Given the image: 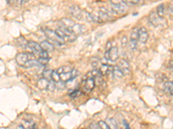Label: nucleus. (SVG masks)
<instances>
[{
  "label": "nucleus",
  "mask_w": 173,
  "mask_h": 129,
  "mask_svg": "<svg viewBox=\"0 0 173 129\" xmlns=\"http://www.w3.org/2000/svg\"><path fill=\"white\" fill-rule=\"evenodd\" d=\"M55 90H56V82H54V81L51 79V80H50V83H49L47 90L50 91V92H53Z\"/></svg>",
  "instance_id": "473e14b6"
},
{
  "label": "nucleus",
  "mask_w": 173,
  "mask_h": 129,
  "mask_svg": "<svg viewBox=\"0 0 173 129\" xmlns=\"http://www.w3.org/2000/svg\"><path fill=\"white\" fill-rule=\"evenodd\" d=\"M137 43H138L137 41H132V40H130L128 41V45L127 46H128V48H129L130 50L135 51L137 49Z\"/></svg>",
  "instance_id": "7c9ffc66"
},
{
  "label": "nucleus",
  "mask_w": 173,
  "mask_h": 129,
  "mask_svg": "<svg viewBox=\"0 0 173 129\" xmlns=\"http://www.w3.org/2000/svg\"><path fill=\"white\" fill-rule=\"evenodd\" d=\"M37 57H38V58H42V59H50L48 52H46V51H44V50L41 51V52L37 54Z\"/></svg>",
  "instance_id": "c9c22d12"
},
{
  "label": "nucleus",
  "mask_w": 173,
  "mask_h": 129,
  "mask_svg": "<svg viewBox=\"0 0 173 129\" xmlns=\"http://www.w3.org/2000/svg\"><path fill=\"white\" fill-rule=\"evenodd\" d=\"M80 95H81V90H74L72 93L69 94V96H70L71 98H76V97H78Z\"/></svg>",
  "instance_id": "ea45409f"
},
{
  "label": "nucleus",
  "mask_w": 173,
  "mask_h": 129,
  "mask_svg": "<svg viewBox=\"0 0 173 129\" xmlns=\"http://www.w3.org/2000/svg\"><path fill=\"white\" fill-rule=\"evenodd\" d=\"M79 72L76 69H73L70 72H68V73H64V74H61L60 75V80L66 83V82H68L70 80H73L74 78H75L77 76H78Z\"/></svg>",
  "instance_id": "6e6552de"
},
{
  "label": "nucleus",
  "mask_w": 173,
  "mask_h": 129,
  "mask_svg": "<svg viewBox=\"0 0 173 129\" xmlns=\"http://www.w3.org/2000/svg\"><path fill=\"white\" fill-rule=\"evenodd\" d=\"M108 68H109V64H101L99 71H100V72L102 76H107L108 72Z\"/></svg>",
  "instance_id": "393cba45"
},
{
  "label": "nucleus",
  "mask_w": 173,
  "mask_h": 129,
  "mask_svg": "<svg viewBox=\"0 0 173 129\" xmlns=\"http://www.w3.org/2000/svg\"><path fill=\"white\" fill-rule=\"evenodd\" d=\"M57 70L58 73L61 75V74H64V73L70 72V71L73 70V68H72L70 65H62V66H61L60 68H58Z\"/></svg>",
  "instance_id": "6ab92c4d"
},
{
  "label": "nucleus",
  "mask_w": 173,
  "mask_h": 129,
  "mask_svg": "<svg viewBox=\"0 0 173 129\" xmlns=\"http://www.w3.org/2000/svg\"><path fill=\"white\" fill-rule=\"evenodd\" d=\"M111 5H112L111 8L114 10V11L116 14H124L126 12V10L128 9L127 4L125 3V1L118 2V3L111 2Z\"/></svg>",
  "instance_id": "7ed1b4c3"
},
{
  "label": "nucleus",
  "mask_w": 173,
  "mask_h": 129,
  "mask_svg": "<svg viewBox=\"0 0 173 129\" xmlns=\"http://www.w3.org/2000/svg\"><path fill=\"white\" fill-rule=\"evenodd\" d=\"M168 10H169V13L173 14V2L170 3V5H169V8H168Z\"/></svg>",
  "instance_id": "c03bdc74"
},
{
  "label": "nucleus",
  "mask_w": 173,
  "mask_h": 129,
  "mask_svg": "<svg viewBox=\"0 0 173 129\" xmlns=\"http://www.w3.org/2000/svg\"><path fill=\"white\" fill-rule=\"evenodd\" d=\"M49 83H50L49 80H47V79L42 77V78H40V79L37 81V87H38V89H40V90H47Z\"/></svg>",
  "instance_id": "2eb2a0df"
},
{
  "label": "nucleus",
  "mask_w": 173,
  "mask_h": 129,
  "mask_svg": "<svg viewBox=\"0 0 173 129\" xmlns=\"http://www.w3.org/2000/svg\"><path fill=\"white\" fill-rule=\"evenodd\" d=\"M69 14L75 19L79 20L83 16V11L81 10V9L80 8V6H78L77 4H73L69 7L68 9Z\"/></svg>",
  "instance_id": "39448f33"
},
{
  "label": "nucleus",
  "mask_w": 173,
  "mask_h": 129,
  "mask_svg": "<svg viewBox=\"0 0 173 129\" xmlns=\"http://www.w3.org/2000/svg\"><path fill=\"white\" fill-rule=\"evenodd\" d=\"M104 57L108 61H115L119 58V49L117 47H113L109 51H106Z\"/></svg>",
  "instance_id": "20e7f679"
},
{
  "label": "nucleus",
  "mask_w": 173,
  "mask_h": 129,
  "mask_svg": "<svg viewBox=\"0 0 173 129\" xmlns=\"http://www.w3.org/2000/svg\"><path fill=\"white\" fill-rule=\"evenodd\" d=\"M168 68L170 69V71L172 72L173 74V60H170L168 63Z\"/></svg>",
  "instance_id": "37998d69"
},
{
  "label": "nucleus",
  "mask_w": 173,
  "mask_h": 129,
  "mask_svg": "<svg viewBox=\"0 0 173 129\" xmlns=\"http://www.w3.org/2000/svg\"><path fill=\"white\" fill-rule=\"evenodd\" d=\"M40 46L42 48L43 50L46 51V52H52L54 49H55V47L53 44H51L50 41H43L41 43H40Z\"/></svg>",
  "instance_id": "ddd939ff"
},
{
  "label": "nucleus",
  "mask_w": 173,
  "mask_h": 129,
  "mask_svg": "<svg viewBox=\"0 0 173 129\" xmlns=\"http://www.w3.org/2000/svg\"><path fill=\"white\" fill-rule=\"evenodd\" d=\"M44 33L48 38V41H50L51 44L53 45H57V46H60L65 43L64 40L61 39L57 34L56 33L55 30H52L50 29H44Z\"/></svg>",
  "instance_id": "f257e3e1"
},
{
  "label": "nucleus",
  "mask_w": 173,
  "mask_h": 129,
  "mask_svg": "<svg viewBox=\"0 0 173 129\" xmlns=\"http://www.w3.org/2000/svg\"><path fill=\"white\" fill-rule=\"evenodd\" d=\"M164 86H165V91L168 92L170 95L173 96V81H168V82L165 83Z\"/></svg>",
  "instance_id": "aec40b11"
},
{
  "label": "nucleus",
  "mask_w": 173,
  "mask_h": 129,
  "mask_svg": "<svg viewBox=\"0 0 173 129\" xmlns=\"http://www.w3.org/2000/svg\"><path fill=\"white\" fill-rule=\"evenodd\" d=\"M100 10H101V11H102V12H104V13H106V14H108V16H110L111 17H113V16H114L117 15L115 12L114 11V10H113L112 8L101 7Z\"/></svg>",
  "instance_id": "4be33fe9"
},
{
  "label": "nucleus",
  "mask_w": 173,
  "mask_h": 129,
  "mask_svg": "<svg viewBox=\"0 0 173 129\" xmlns=\"http://www.w3.org/2000/svg\"><path fill=\"white\" fill-rule=\"evenodd\" d=\"M22 126L25 129H36V124L31 120H23Z\"/></svg>",
  "instance_id": "a211bd4d"
},
{
  "label": "nucleus",
  "mask_w": 173,
  "mask_h": 129,
  "mask_svg": "<svg viewBox=\"0 0 173 129\" xmlns=\"http://www.w3.org/2000/svg\"><path fill=\"white\" fill-rule=\"evenodd\" d=\"M28 48L30 49L31 53L35 55V56H37V54L43 51L40 44H38L37 42H35V41H29V44H28Z\"/></svg>",
  "instance_id": "9b49d317"
},
{
  "label": "nucleus",
  "mask_w": 173,
  "mask_h": 129,
  "mask_svg": "<svg viewBox=\"0 0 173 129\" xmlns=\"http://www.w3.org/2000/svg\"><path fill=\"white\" fill-rule=\"evenodd\" d=\"M100 62L101 60L98 57H93L90 60V64L94 69H98V66L100 65Z\"/></svg>",
  "instance_id": "bb28decb"
},
{
  "label": "nucleus",
  "mask_w": 173,
  "mask_h": 129,
  "mask_svg": "<svg viewBox=\"0 0 173 129\" xmlns=\"http://www.w3.org/2000/svg\"><path fill=\"white\" fill-rule=\"evenodd\" d=\"M65 87H66V84L64 82L61 81V80L59 82H57V83H56V89H57L59 90H63Z\"/></svg>",
  "instance_id": "e433bc0d"
},
{
  "label": "nucleus",
  "mask_w": 173,
  "mask_h": 129,
  "mask_svg": "<svg viewBox=\"0 0 173 129\" xmlns=\"http://www.w3.org/2000/svg\"><path fill=\"white\" fill-rule=\"evenodd\" d=\"M130 40L132 41H139V28H134L132 31Z\"/></svg>",
  "instance_id": "a878e982"
},
{
  "label": "nucleus",
  "mask_w": 173,
  "mask_h": 129,
  "mask_svg": "<svg viewBox=\"0 0 173 129\" xmlns=\"http://www.w3.org/2000/svg\"><path fill=\"white\" fill-rule=\"evenodd\" d=\"M98 125H99V127H100L101 129H111L109 128V126L108 125V123L106 122H104V121H100L98 122Z\"/></svg>",
  "instance_id": "4c0bfd02"
},
{
  "label": "nucleus",
  "mask_w": 173,
  "mask_h": 129,
  "mask_svg": "<svg viewBox=\"0 0 173 129\" xmlns=\"http://www.w3.org/2000/svg\"><path fill=\"white\" fill-rule=\"evenodd\" d=\"M52 71L53 70L50 69H46L43 71V77L47 79V80H51V75H52Z\"/></svg>",
  "instance_id": "c85d7f7f"
},
{
  "label": "nucleus",
  "mask_w": 173,
  "mask_h": 129,
  "mask_svg": "<svg viewBox=\"0 0 173 129\" xmlns=\"http://www.w3.org/2000/svg\"><path fill=\"white\" fill-rule=\"evenodd\" d=\"M17 129H25V128H23V127L22 125H19V126L17 127Z\"/></svg>",
  "instance_id": "49530a36"
},
{
  "label": "nucleus",
  "mask_w": 173,
  "mask_h": 129,
  "mask_svg": "<svg viewBox=\"0 0 173 129\" xmlns=\"http://www.w3.org/2000/svg\"><path fill=\"white\" fill-rule=\"evenodd\" d=\"M157 14H158V16L160 17V18H162L164 16H165V4L164 3H161V4H159L158 7H157Z\"/></svg>",
  "instance_id": "412c9836"
},
{
  "label": "nucleus",
  "mask_w": 173,
  "mask_h": 129,
  "mask_svg": "<svg viewBox=\"0 0 173 129\" xmlns=\"http://www.w3.org/2000/svg\"><path fill=\"white\" fill-rule=\"evenodd\" d=\"M148 20H149V22L154 27H159L161 24V18L158 16L156 10L151 11L148 16Z\"/></svg>",
  "instance_id": "1a4fd4ad"
},
{
  "label": "nucleus",
  "mask_w": 173,
  "mask_h": 129,
  "mask_svg": "<svg viewBox=\"0 0 173 129\" xmlns=\"http://www.w3.org/2000/svg\"><path fill=\"white\" fill-rule=\"evenodd\" d=\"M59 23H60V26L65 27L67 29H70L73 25H74L75 22L69 18H62V19H61Z\"/></svg>",
  "instance_id": "4468645a"
},
{
  "label": "nucleus",
  "mask_w": 173,
  "mask_h": 129,
  "mask_svg": "<svg viewBox=\"0 0 173 129\" xmlns=\"http://www.w3.org/2000/svg\"><path fill=\"white\" fill-rule=\"evenodd\" d=\"M39 64H42V65H45V64H48V62L50 61V59H42V58H38L37 59Z\"/></svg>",
  "instance_id": "a19ab883"
},
{
  "label": "nucleus",
  "mask_w": 173,
  "mask_h": 129,
  "mask_svg": "<svg viewBox=\"0 0 173 129\" xmlns=\"http://www.w3.org/2000/svg\"><path fill=\"white\" fill-rule=\"evenodd\" d=\"M32 60H36V56L30 52V53H27V52H23V53H19L17 54L16 56V61L18 65L23 67V65L26 64L28 61Z\"/></svg>",
  "instance_id": "f03ea898"
},
{
  "label": "nucleus",
  "mask_w": 173,
  "mask_h": 129,
  "mask_svg": "<svg viewBox=\"0 0 173 129\" xmlns=\"http://www.w3.org/2000/svg\"><path fill=\"white\" fill-rule=\"evenodd\" d=\"M108 123V125L109 126V128L111 129H119V126L118 123L114 118H109L108 119V121L106 122Z\"/></svg>",
  "instance_id": "5701e85b"
},
{
  "label": "nucleus",
  "mask_w": 173,
  "mask_h": 129,
  "mask_svg": "<svg viewBox=\"0 0 173 129\" xmlns=\"http://www.w3.org/2000/svg\"><path fill=\"white\" fill-rule=\"evenodd\" d=\"M17 43L19 47L21 48H28V44H29V41L23 36H20L17 39Z\"/></svg>",
  "instance_id": "f3484780"
},
{
  "label": "nucleus",
  "mask_w": 173,
  "mask_h": 129,
  "mask_svg": "<svg viewBox=\"0 0 173 129\" xmlns=\"http://www.w3.org/2000/svg\"><path fill=\"white\" fill-rule=\"evenodd\" d=\"M98 15H99V16H100V18L101 19L102 22H108V21L113 19V17H111L110 16H108V14H106V13H104L101 10L98 12Z\"/></svg>",
  "instance_id": "b1692460"
},
{
  "label": "nucleus",
  "mask_w": 173,
  "mask_h": 129,
  "mask_svg": "<svg viewBox=\"0 0 173 129\" xmlns=\"http://www.w3.org/2000/svg\"><path fill=\"white\" fill-rule=\"evenodd\" d=\"M120 45L122 48H125L128 45V39L126 37V35H123L122 38L120 39Z\"/></svg>",
  "instance_id": "72a5a7b5"
},
{
  "label": "nucleus",
  "mask_w": 173,
  "mask_h": 129,
  "mask_svg": "<svg viewBox=\"0 0 173 129\" xmlns=\"http://www.w3.org/2000/svg\"><path fill=\"white\" fill-rule=\"evenodd\" d=\"M94 83H95V86L96 85H101L103 83V79H102V75H99L97 77H94Z\"/></svg>",
  "instance_id": "58836bf2"
},
{
  "label": "nucleus",
  "mask_w": 173,
  "mask_h": 129,
  "mask_svg": "<svg viewBox=\"0 0 173 129\" xmlns=\"http://www.w3.org/2000/svg\"><path fill=\"white\" fill-rule=\"evenodd\" d=\"M83 16H85V19H86L88 22H93V18H92V16H91V13H90V12L84 11V12H83Z\"/></svg>",
  "instance_id": "f704fd0d"
},
{
  "label": "nucleus",
  "mask_w": 173,
  "mask_h": 129,
  "mask_svg": "<svg viewBox=\"0 0 173 129\" xmlns=\"http://www.w3.org/2000/svg\"><path fill=\"white\" fill-rule=\"evenodd\" d=\"M95 87L94 78H88L86 80H82V90L85 93L91 92Z\"/></svg>",
  "instance_id": "423d86ee"
},
{
  "label": "nucleus",
  "mask_w": 173,
  "mask_h": 129,
  "mask_svg": "<svg viewBox=\"0 0 173 129\" xmlns=\"http://www.w3.org/2000/svg\"><path fill=\"white\" fill-rule=\"evenodd\" d=\"M112 48H113L112 42H111L110 41H108V43L106 44V51H109Z\"/></svg>",
  "instance_id": "79ce46f5"
},
{
  "label": "nucleus",
  "mask_w": 173,
  "mask_h": 129,
  "mask_svg": "<svg viewBox=\"0 0 173 129\" xmlns=\"http://www.w3.org/2000/svg\"><path fill=\"white\" fill-rule=\"evenodd\" d=\"M72 34H74V35H82L87 31V27L84 24H81V23H74V25H73L70 29H68Z\"/></svg>",
  "instance_id": "0eeeda50"
},
{
  "label": "nucleus",
  "mask_w": 173,
  "mask_h": 129,
  "mask_svg": "<svg viewBox=\"0 0 173 129\" xmlns=\"http://www.w3.org/2000/svg\"><path fill=\"white\" fill-rule=\"evenodd\" d=\"M39 62H38V60H37V59H36V60H30V61H28L26 64L23 65V67L24 68H31V67H35V66H37V65H39Z\"/></svg>",
  "instance_id": "cd10ccee"
},
{
  "label": "nucleus",
  "mask_w": 173,
  "mask_h": 129,
  "mask_svg": "<svg viewBox=\"0 0 173 129\" xmlns=\"http://www.w3.org/2000/svg\"><path fill=\"white\" fill-rule=\"evenodd\" d=\"M90 128L91 129H101L98 124H91V126H90Z\"/></svg>",
  "instance_id": "a18cd8bd"
},
{
  "label": "nucleus",
  "mask_w": 173,
  "mask_h": 129,
  "mask_svg": "<svg viewBox=\"0 0 173 129\" xmlns=\"http://www.w3.org/2000/svg\"><path fill=\"white\" fill-rule=\"evenodd\" d=\"M51 79L54 82H56V83H57V82L60 81V74L58 73L57 70H53L52 75H51Z\"/></svg>",
  "instance_id": "2f4dec72"
},
{
  "label": "nucleus",
  "mask_w": 173,
  "mask_h": 129,
  "mask_svg": "<svg viewBox=\"0 0 173 129\" xmlns=\"http://www.w3.org/2000/svg\"><path fill=\"white\" fill-rule=\"evenodd\" d=\"M91 16H92V18H93V22H94V23H101V22H102V21H101V19L100 18L98 13H96V12H92V13H91Z\"/></svg>",
  "instance_id": "c756f323"
},
{
  "label": "nucleus",
  "mask_w": 173,
  "mask_h": 129,
  "mask_svg": "<svg viewBox=\"0 0 173 129\" xmlns=\"http://www.w3.org/2000/svg\"><path fill=\"white\" fill-rule=\"evenodd\" d=\"M113 75H114V77L115 78H117V79H121V78L124 77V73L122 72L121 69H120L118 65L114 66Z\"/></svg>",
  "instance_id": "dca6fc26"
},
{
  "label": "nucleus",
  "mask_w": 173,
  "mask_h": 129,
  "mask_svg": "<svg viewBox=\"0 0 173 129\" xmlns=\"http://www.w3.org/2000/svg\"><path fill=\"white\" fill-rule=\"evenodd\" d=\"M148 31L145 27H141L139 29V41L140 43L145 44L148 40Z\"/></svg>",
  "instance_id": "9d476101"
},
{
  "label": "nucleus",
  "mask_w": 173,
  "mask_h": 129,
  "mask_svg": "<svg viewBox=\"0 0 173 129\" xmlns=\"http://www.w3.org/2000/svg\"><path fill=\"white\" fill-rule=\"evenodd\" d=\"M118 66L121 69L122 72L124 73V76L130 73V64L126 60H124V59L120 60L118 63Z\"/></svg>",
  "instance_id": "f8f14e48"
}]
</instances>
